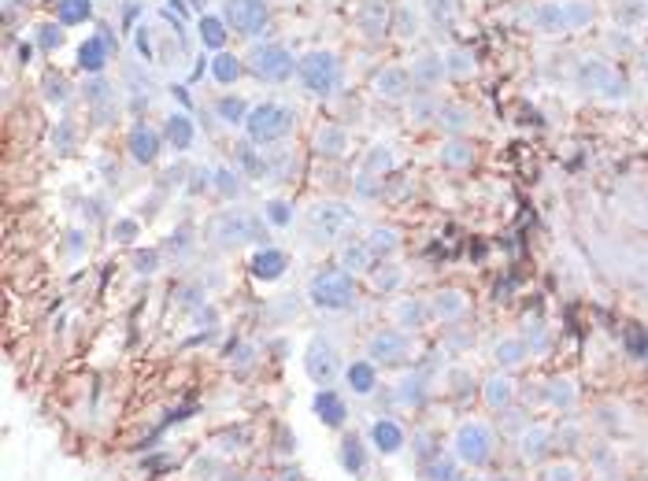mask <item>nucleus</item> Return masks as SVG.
Returning a JSON list of instances; mask_svg holds the SVG:
<instances>
[{"label":"nucleus","instance_id":"43","mask_svg":"<svg viewBox=\"0 0 648 481\" xmlns=\"http://www.w3.org/2000/svg\"><path fill=\"white\" fill-rule=\"evenodd\" d=\"M215 189H219L222 196H237V193H241V174L230 170V167H219V170H215Z\"/></svg>","mask_w":648,"mask_h":481},{"label":"nucleus","instance_id":"34","mask_svg":"<svg viewBox=\"0 0 648 481\" xmlns=\"http://www.w3.org/2000/svg\"><path fill=\"white\" fill-rule=\"evenodd\" d=\"M212 74H215V82H219V86H234V82H237V74H241V60H237V56H230V53H219V56L212 60Z\"/></svg>","mask_w":648,"mask_h":481},{"label":"nucleus","instance_id":"24","mask_svg":"<svg viewBox=\"0 0 648 481\" xmlns=\"http://www.w3.org/2000/svg\"><path fill=\"white\" fill-rule=\"evenodd\" d=\"M537 481H586V467L570 455H560V460H548L537 470Z\"/></svg>","mask_w":648,"mask_h":481},{"label":"nucleus","instance_id":"35","mask_svg":"<svg viewBox=\"0 0 648 481\" xmlns=\"http://www.w3.org/2000/svg\"><path fill=\"white\" fill-rule=\"evenodd\" d=\"M622 344H627V356L630 360H648V330L644 326H627V330H622Z\"/></svg>","mask_w":648,"mask_h":481},{"label":"nucleus","instance_id":"20","mask_svg":"<svg viewBox=\"0 0 648 481\" xmlns=\"http://www.w3.org/2000/svg\"><path fill=\"white\" fill-rule=\"evenodd\" d=\"M337 463H341V470L348 477L367 474V448H363V441L356 434H345L341 437V444H337Z\"/></svg>","mask_w":648,"mask_h":481},{"label":"nucleus","instance_id":"25","mask_svg":"<svg viewBox=\"0 0 648 481\" xmlns=\"http://www.w3.org/2000/svg\"><path fill=\"white\" fill-rule=\"evenodd\" d=\"M419 474H422V481H456L460 477V463H456V455L453 452H437V455H430L427 463H419Z\"/></svg>","mask_w":648,"mask_h":481},{"label":"nucleus","instance_id":"49","mask_svg":"<svg viewBox=\"0 0 648 481\" xmlns=\"http://www.w3.org/2000/svg\"><path fill=\"white\" fill-rule=\"evenodd\" d=\"M37 41H41V48H56V45H63V22H45Z\"/></svg>","mask_w":648,"mask_h":481},{"label":"nucleus","instance_id":"10","mask_svg":"<svg viewBox=\"0 0 648 481\" xmlns=\"http://www.w3.org/2000/svg\"><path fill=\"white\" fill-rule=\"evenodd\" d=\"M304 370H308V377L322 389V386H330L334 377H337V370H341V363H337V352H334V344L330 341H322V337H315L312 344H308V352H304Z\"/></svg>","mask_w":648,"mask_h":481},{"label":"nucleus","instance_id":"46","mask_svg":"<svg viewBox=\"0 0 648 481\" xmlns=\"http://www.w3.org/2000/svg\"><path fill=\"white\" fill-rule=\"evenodd\" d=\"M137 234H141V226H137V219H119V222L112 226V237H115V241H122V245H130V241H137Z\"/></svg>","mask_w":648,"mask_h":481},{"label":"nucleus","instance_id":"17","mask_svg":"<svg viewBox=\"0 0 648 481\" xmlns=\"http://www.w3.org/2000/svg\"><path fill=\"white\" fill-rule=\"evenodd\" d=\"M248 270H253V278H260V282H278V278L289 270V256L282 248H270L263 245L253 260H248Z\"/></svg>","mask_w":648,"mask_h":481},{"label":"nucleus","instance_id":"1","mask_svg":"<svg viewBox=\"0 0 648 481\" xmlns=\"http://www.w3.org/2000/svg\"><path fill=\"white\" fill-rule=\"evenodd\" d=\"M448 452L456 455L460 467L478 470L486 463H493V452H496V434L486 419H463L453 429V441H448Z\"/></svg>","mask_w":648,"mask_h":481},{"label":"nucleus","instance_id":"14","mask_svg":"<svg viewBox=\"0 0 648 481\" xmlns=\"http://www.w3.org/2000/svg\"><path fill=\"white\" fill-rule=\"evenodd\" d=\"M370 448L378 455H401L408 448V434L396 419H375L370 422Z\"/></svg>","mask_w":648,"mask_h":481},{"label":"nucleus","instance_id":"11","mask_svg":"<svg viewBox=\"0 0 648 481\" xmlns=\"http://www.w3.org/2000/svg\"><path fill=\"white\" fill-rule=\"evenodd\" d=\"M478 393H482V403H486V408H489L493 415H501V411H508L511 403H515V396H519V386H515L511 370H493L489 377H482Z\"/></svg>","mask_w":648,"mask_h":481},{"label":"nucleus","instance_id":"9","mask_svg":"<svg viewBox=\"0 0 648 481\" xmlns=\"http://www.w3.org/2000/svg\"><path fill=\"white\" fill-rule=\"evenodd\" d=\"M253 74L256 79H263V82H286L289 74H293V56H289V48H282V45H263V48H256L253 53Z\"/></svg>","mask_w":648,"mask_h":481},{"label":"nucleus","instance_id":"12","mask_svg":"<svg viewBox=\"0 0 648 481\" xmlns=\"http://www.w3.org/2000/svg\"><path fill=\"white\" fill-rule=\"evenodd\" d=\"M312 230L322 234V237H337L348 222H353V211H348V204H341V200H322V204L312 208Z\"/></svg>","mask_w":648,"mask_h":481},{"label":"nucleus","instance_id":"38","mask_svg":"<svg viewBox=\"0 0 648 481\" xmlns=\"http://www.w3.org/2000/svg\"><path fill=\"white\" fill-rule=\"evenodd\" d=\"M263 219L274 226V230H286V226H293V204H289V200H267Z\"/></svg>","mask_w":648,"mask_h":481},{"label":"nucleus","instance_id":"42","mask_svg":"<svg viewBox=\"0 0 648 481\" xmlns=\"http://www.w3.org/2000/svg\"><path fill=\"white\" fill-rule=\"evenodd\" d=\"M482 382H475V374L470 370H463V367H456V370H448V389H453L456 396H467V393H475Z\"/></svg>","mask_w":648,"mask_h":481},{"label":"nucleus","instance_id":"8","mask_svg":"<svg viewBox=\"0 0 648 481\" xmlns=\"http://www.w3.org/2000/svg\"><path fill=\"white\" fill-rule=\"evenodd\" d=\"M411 352V337L404 330H378L367 341V360L378 367H401Z\"/></svg>","mask_w":648,"mask_h":481},{"label":"nucleus","instance_id":"29","mask_svg":"<svg viewBox=\"0 0 648 481\" xmlns=\"http://www.w3.org/2000/svg\"><path fill=\"white\" fill-rule=\"evenodd\" d=\"M337 260H341L345 274H360V270H370V260H375V256L367 252L363 241H345L341 252H337Z\"/></svg>","mask_w":648,"mask_h":481},{"label":"nucleus","instance_id":"33","mask_svg":"<svg viewBox=\"0 0 648 481\" xmlns=\"http://www.w3.org/2000/svg\"><path fill=\"white\" fill-rule=\"evenodd\" d=\"M375 89H378L382 96H389V100H396V96H404V93H408V74H404L401 67H389V70H382V74H378V82H375Z\"/></svg>","mask_w":648,"mask_h":481},{"label":"nucleus","instance_id":"54","mask_svg":"<svg viewBox=\"0 0 648 481\" xmlns=\"http://www.w3.org/2000/svg\"><path fill=\"white\" fill-rule=\"evenodd\" d=\"M430 4V15H448V4H453V0H427Z\"/></svg>","mask_w":648,"mask_h":481},{"label":"nucleus","instance_id":"23","mask_svg":"<svg viewBox=\"0 0 648 481\" xmlns=\"http://www.w3.org/2000/svg\"><path fill=\"white\" fill-rule=\"evenodd\" d=\"M393 319H396V326L401 330H422L434 315H430V303L427 300H401L393 308Z\"/></svg>","mask_w":648,"mask_h":481},{"label":"nucleus","instance_id":"36","mask_svg":"<svg viewBox=\"0 0 648 481\" xmlns=\"http://www.w3.org/2000/svg\"><path fill=\"white\" fill-rule=\"evenodd\" d=\"M401 282H404V270L393 267V263H378L375 270H370V286H375L378 293H393Z\"/></svg>","mask_w":648,"mask_h":481},{"label":"nucleus","instance_id":"37","mask_svg":"<svg viewBox=\"0 0 648 481\" xmlns=\"http://www.w3.org/2000/svg\"><path fill=\"white\" fill-rule=\"evenodd\" d=\"M93 15V4L89 0H60V22L63 27H79Z\"/></svg>","mask_w":648,"mask_h":481},{"label":"nucleus","instance_id":"15","mask_svg":"<svg viewBox=\"0 0 648 481\" xmlns=\"http://www.w3.org/2000/svg\"><path fill=\"white\" fill-rule=\"evenodd\" d=\"M541 403L544 408H552V411H575V403H578L575 377H567V374L548 377V382L541 386Z\"/></svg>","mask_w":648,"mask_h":481},{"label":"nucleus","instance_id":"55","mask_svg":"<svg viewBox=\"0 0 648 481\" xmlns=\"http://www.w3.org/2000/svg\"><path fill=\"white\" fill-rule=\"evenodd\" d=\"M456 481H486V477H475V474H460Z\"/></svg>","mask_w":648,"mask_h":481},{"label":"nucleus","instance_id":"18","mask_svg":"<svg viewBox=\"0 0 648 481\" xmlns=\"http://www.w3.org/2000/svg\"><path fill=\"white\" fill-rule=\"evenodd\" d=\"M470 311V296L463 289H441L434 300H430V315L437 322H460L463 315Z\"/></svg>","mask_w":648,"mask_h":481},{"label":"nucleus","instance_id":"48","mask_svg":"<svg viewBox=\"0 0 648 481\" xmlns=\"http://www.w3.org/2000/svg\"><path fill=\"white\" fill-rule=\"evenodd\" d=\"M441 74H444V63L437 56H427L415 67V79H422V82H434V79H441Z\"/></svg>","mask_w":648,"mask_h":481},{"label":"nucleus","instance_id":"27","mask_svg":"<svg viewBox=\"0 0 648 481\" xmlns=\"http://www.w3.org/2000/svg\"><path fill=\"white\" fill-rule=\"evenodd\" d=\"M108 53H112V45L104 41V34H96V37H89V41L82 45V53H79V67H82V70H89V74H101V70L108 67Z\"/></svg>","mask_w":648,"mask_h":481},{"label":"nucleus","instance_id":"22","mask_svg":"<svg viewBox=\"0 0 648 481\" xmlns=\"http://www.w3.org/2000/svg\"><path fill=\"white\" fill-rule=\"evenodd\" d=\"M493 360H496V370H515L530 360V344L522 337H501L493 348Z\"/></svg>","mask_w":648,"mask_h":481},{"label":"nucleus","instance_id":"26","mask_svg":"<svg viewBox=\"0 0 648 481\" xmlns=\"http://www.w3.org/2000/svg\"><path fill=\"white\" fill-rule=\"evenodd\" d=\"M389 27V4L386 0H367V4L360 8V30L367 37H382Z\"/></svg>","mask_w":648,"mask_h":481},{"label":"nucleus","instance_id":"40","mask_svg":"<svg viewBox=\"0 0 648 481\" xmlns=\"http://www.w3.org/2000/svg\"><path fill=\"white\" fill-rule=\"evenodd\" d=\"M215 112H219V119H222V122H230V126H237V122H245V119H248V108H245V100H241V96H222L219 104H215Z\"/></svg>","mask_w":648,"mask_h":481},{"label":"nucleus","instance_id":"47","mask_svg":"<svg viewBox=\"0 0 648 481\" xmlns=\"http://www.w3.org/2000/svg\"><path fill=\"white\" fill-rule=\"evenodd\" d=\"M411 448H415V455H419V463H427L430 455H437L441 448H437V441L430 437V434H415L411 437Z\"/></svg>","mask_w":648,"mask_h":481},{"label":"nucleus","instance_id":"28","mask_svg":"<svg viewBox=\"0 0 648 481\" xmlns=\"http://www.w3.org/2000/svg\"><path fill=\"white\" fill-rule=\"evenodd\" d=\"M363 245H367V252H370L375 260H389L393 252L401 248V234H396L393 226H375V230L367 234V241H363Z\"/></svg>","mask_w":648,"mask_h":481},{"label":"nucleus","instance_id":"41","mask_svg":"<svg viewBox=\"0 0 648 481\" xmlns=\"http://www.w3.org/2000/svg\"><path fill=\"white\" fill-rule=\"evenodd\" d=\"M596 422H601L608 434H622L630 422H627V411L615 408V403H604V408H596Z\"/></svg>","mask_w":648,"mask_h":481},{"label":"nucleus","instance_id":"13","mask_svg":"<svg viewBox=\"0 0 648 481\" xmlns=\"http://www.w3.org/2000/svg\"><path fill=\"white\" fill-rule=\"evenodd\" d=\"M312 411H315V419L327 426V429H345V422H348V403H345V396H341L337 389H330V386L315 389V396H312Z\"/></svg>","mask_w":648,"mask_h":481},{"label":"nucleus","instance_id":"44","mask_svg":"<svg viewBox=\"0 0 648 481\" xmlns=\"http://www.w3.org/2000/svg\"><path fill=\"white\" fill-rule=\"evenodd\" d=\"M134 270L137 274H156L160 270V252L156 248H145V252H134Z\"/></svg>","mask_w":648,"mask_h":481},{"label":"nucleus","instance_id":"3","mask_svg":"<svg viewBox=\"0 0 648 481\" xmlns=\"http://www.w3.org/2000/svg\"><path fill=\"white\" fill-rule=\"evenodd\" d=\"M293 122H296L293 108H286V104H260V108L248 112L245 130H248V141H253V145H274V141H282V137L293 134Z\"/></svg>","mask_w":648,"mask_h":481},{"label":"nucleus","instance_id":"45","mask_svg":"<svg viewBox=\"0 0 648 481\" xmlns=\"http://www.w3.org/2000/svg\"><path fill=\"white\" fill-rule=\"evenodd\" d=\"M367 170H389L393 167V148H386V145H378V148H370V156H367V163H363Z\"/></svg>","mask_w":648,"mask_h":481},{"label":"nucleus","instance_id":"2","mask_svg":"<svg viewBox=\"0 0 648 481\" xmlns=\"http://www.w3.org/2000/svg\"><path fill=\"white\" fill-rule=\"evenodd\" d=\"M308 300L312 308H319L322 315H341L348 308H356V282L353 274L337 270H319L308 282Z\"/></svg>","mask_w":648,"mask_h":481},{"label":"nucleus","instance_id":"21","mask_svg":"<svg viewBox=\"0 0 648 481\" xmlns=\"http://www.w3.org/2000/svg\"><path fill=\"white\" fill-rule=\"evenodd\" d=\"M396 403H401V408H411V411H419L422 403H427V377L422 374H415V370H408V374H401V382H396Z\"/></svg>","mask_w":648,"mask_h":481},{"label":"nucleus","instance_id":"51","mask_svg":"<svg viewBox=\"0 0 648 481\" xmlns=\"http://www.w3.org/2000/svg\"><path fill=\"white\" fill-rule=\"evenodd\" d=\"M448 63H453V67H448L453 74H470V70H475V63H470L467 53H453V56H448Z\"/></svg>","mask_w":648,"mask_h":481},{"label":"nucleus","instance_id":"4","mask_svg":"<svg viewBox=\"0 0 648 481\" xmlns=\"http://www.w3.org/2000/svg\"><path fill=\"white\" fill-rule=\"evenodd\" d=\"M208 237L219 245V248H230V245H245V241H267L263 234V222L248 211H222L212 219L208 226Z\"/></svg>","mask_w":648,"mask_h":481},{"label":"nucleus","instance_id":"7","mask_svg":"<svg viewBox=\"0 0 648 481\" xmlns=\"http://www.w3.org/2000/svg\"><path fill=\"white\" fill-rule=\"evenodd\" d=\"M222 22L241 37H256L267 27V4L263 0H222Z\"/></svg>","mask_w":648,"mask_h":481},{"label":"nucleus","instance_id":"30","mask_svg":"<svg viewBox=\"0 0 648 481\" xmlns=\"http://www.w3.org/2000/svg\"><path fill=\"white\" fill-rule=\"evenodd\" d=\"M441 163L453 167V170H467L475 163V148H470V141H463V137H453L441 148Z\"/></svg>","mask_w":648,"mask_h":481},{"label":"nucleus","instance_id":"52","mask_svg":"<svg viewBox=\"0 0 648 481\" xmlns=\"http://www.w3.org/2000/svg\"><path fill=\"white\" fill-rule=\"evenodd\" d=\"M82 248H86V234L82 230H71L67 234V252H71V256H79Z\"/></svg>","mask_w":648,"mask_h":481},{"label":"nucleus","instance_id":"56","mask_svg":"<svg viewBox=\"0 0 648 481\" xmlns=\"http://www.w3.org/2000/svg\"><path fill=\"white\" fill-rule=\"evenodd\" d=\"M644 70H648V56H644Z\"/></svg>","mask_w":648,"mask_h":481},{"label":"nucleus","instance_id":"31","mask_svg":"<svg viewBox=\"0 0 648 481\" xmlns=\"http://www.w3.org/2000/svg\"><path fill=\"white\" fill-rule=\"evenodd\" d=\"M167 141L174 145V152H186L189 145H193V137H196V130H193V119L189 115H170L167 119Z\"/></svg>","mask_w":648,"mask_h":481},{"label":"nucleus","instance_id":"6","mask_svg":"<svg viewBox=\"0 0 648 481\" xmlns=\"http://www.w3.org/2000/svg\"><path fill=\"white\" fill-rule=\"evenodd\" d=\"M296 70H301V79H304V86L315 93V96H327V93H334L337 89V79H341V63H337V56L334 53H308L301 63H296Z\"/></svg>","mask_w":648,"mask_h":481},{"label":"nucleus","instance_id":"39","mask_svg":"<svg viewBox=\"0 0 648 481\" xmlns=\"http://www.w3.org/2000/svg\"><path fill=\"white\" fill-rule=\"evenodd\" d=\"M201 41L208 48H222V45H227V22L215 19V15H204L201 19Z\"/></svg>","mask_w":648,"mask_h":481},{"label":"nucleus","instance_id":"32","mask_svg":"<svg viewBox=\"0 0 648 481\" xmlns=\"http://www.w3.org/2000/svg\"><path fill=\"white\" fill-rule=\"evenodd\" d=\"M315 148L322 152V156H345L348 137H345L341 126H322V130L315 134Z\"/></svg>","mask_w":648,"mask_h":481},{"label":"nucleus","instance_id":"16","mask_svg":"<svg viewBox=\"0 0 648 481\" xmlns=\"http://www.w3.org/2000/svg\"><path fill=\"white\" fill-rule=\"evenodd\" d=\"M127 152H130V160L141 163V167L156 163V156H160V134H156L148 122L130 126V134H127Z\"/></svg>","mask_w":648,"mask_h":481},{"label":"nucleus","instance_id":"53","mask_svg":"<svg viewBox=\"0 0 648 481\" xmlns=\"http://www.w3.org/2000/svg\"><path fill=\"white\" fill-rule=\"evenodd\" d=\"M45 89H48V100H63V96H67L63 79H48V82H45Z\"/></svg>","mask_w":648,"mask_h":481},{"label":"nucleus","instance_id":"19","mask_svg":"<svg viewBox=\"0 0 648 481\" xmlns=\"http://www.w3.org/2000/svg\"><path fill=\"white\" fill-rule=\"evenodd\" d=\"M345 386L353 389L356 396H370L378 389V363L370 360H353L345 367Z\"/></svg>","mask_w":648,"mask_h":481},{"label":"nucleus","instance_id":"50","mask_svg":"<svg viewBox=\"0 0 648 481\" xmlns=\"http://www.w3.org/2000/svg\"><path fill=\"white\" fill-rule=\"evenodd\" d=\"M467 122H470L467 112H460V108H441V126H448V130H463Z\"/></svg>","mask_w":648,"mask_h":481},{"label":"nucleus","instance_id":"57","mask_svg":"<svg viewBox=\"0 0 648 481\" xmlns=\"http://www.w3.org/2000/svg\"><path fill=\"white\" fill-rule=\"evenodd\" d=\"M253 481H263V477H253Z\"/></svg>","mask_w":648,"mask_h":481},{"label":"nucleus","instance_id":"5","mask_svg":"<svg viewBox=\"0 0 648 481\" xmlns=\"http://www.w3.org/2000/svg\"><path fill=\"white\" fill-rule=\"evenodd\" d=\"M552 448H556V426L527 422L515 434V455H519V463H527V467L548 463L552 460Z\"/></svg>","mask_w":648,"mask_h":481}]
</instances>
